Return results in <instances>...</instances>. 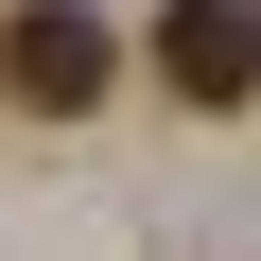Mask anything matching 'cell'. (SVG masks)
I'll return each mask as SVG.
<instances>
[{
  "mask_svg": "<svg viewBox=\"0 0 261 261\" xmlns=\"http://www.w3.org/2000/svg\"><path fill=\"white\" fill-rule=\"evenodd\" d=\"M157 87L174 105H244L261 87V0H157Z\"/></svg>",
  "mask_w": 261,
  "mask_h": 261,
  "instance_id": "7a4b0ae2",
  "label": "cell"
},
{
  "mask_svg": "<svg viewBox=\"0 0 261 261\" xmlns=\"http://www.w3.org/2000/svg\"><path fill=\"white\" fill-rule=\"evenodd\" d=\"M105 70H122V35L87 18V0H18V18H0V105L70 122V105H105Z\"/></svg>",
  "mask_w": 261,
  "mask_h": 261,
  "instance_id": "6da1fadb",
  "label": "cell"
}]
</instances>
